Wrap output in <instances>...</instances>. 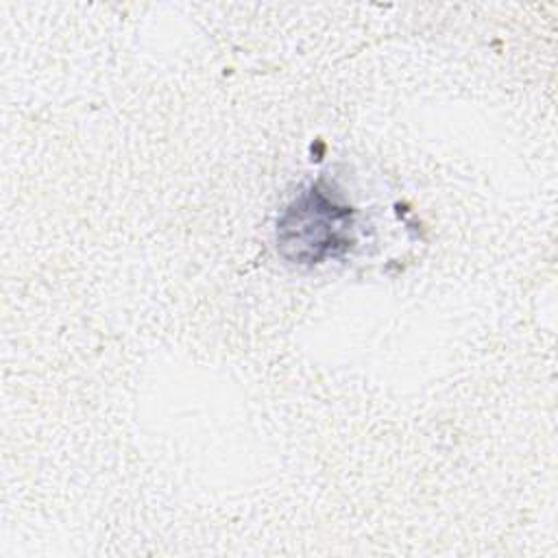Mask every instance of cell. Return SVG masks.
Masks as SVG:
<instances>
[{"mask_svg":"<svg viewBox=\"0 0 558 558\" xmlns=\"http://www.w3.org/2000/svg\"><path fill=\"white\" fill-rule=\"evenodd\" d=\"M353 209L340 205L320 185L296 196L277 222V242L283 257L296 264H320L347 251Z\"/></svg>","mask_w":558,"mask_h":558,"instance_id":"obj_1","label":"cell"}]
</instances>
